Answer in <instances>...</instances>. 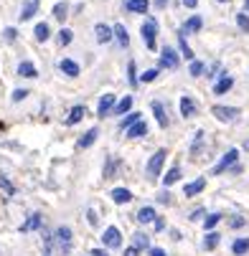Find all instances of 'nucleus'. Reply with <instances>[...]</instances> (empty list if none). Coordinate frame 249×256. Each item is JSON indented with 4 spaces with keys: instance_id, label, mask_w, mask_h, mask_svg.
I'll list each match as a JSON object with an SVG mask.
<instances>
[{
    "instance_id": "14",
    "label": "nucleus",
    "mask_w": 249,
    "mask_h": 256,
    "mask_svg": "<svg viewBox=\"0 0 249 256\" xmlns=\"http://www.w3.org/2000/svg\"><path fill=\"white\" fill-rule=\"evenodd\" d=\"M18 76H26V79H36L39 76V68H36L31 61H21L18 64Z\"/></svg>"
},
{
    "instance_id": "40",
    "label": "nucleus",
    "mask_w": 249,
    "mask_h": 256,
    "mask_svg": "<svg viewBox=\"0 0 249 256\" xmlns=\"http://www.w3.org/2000/svg\"><path fill=\"white\" fill-rule=\"evenodd\" d=\"M236 26H239L244 33H249V16H246V13H236Z\"/></svg>"
},
{
    "instance_id": "20",
    "label": "nucleus",
    "mask_w": 249,
    "mask_h": 256,
    "mask_svg": "<svg viewBox=\"0 0 249 256\" xmlns=\"http://www.w3.org/2000/svg\"><path fill=\"white\" fill-rule=\"evenodd\" d=\"M84 114H87V109H84L82 104H77V106H74V109H71V112H69V117H66V124H79Z\"/></svg>"
},
{
    "instance_id": "4",
    "label": "nucleus",
    "mask_w": 249,
    "mask_h": 256,
    "mask_svg": "<svg viewBox=\"0 0 249 256\" xmlns=\"http://www.w3.org/2000/svg\"><path fill=\"white\" fill-rule=\"evenodd\" d=\"M165 158H168V152H165V150H158V152L150 158V162H148V175H150V178H158V175H160Z\"/></svg>"
},
{
    "instance_id": "54",
    "label": "nucleus",
    "mask_w": 249,
    "mask_h": 256,
    "mask_svg": "<svg viewBox=\"0 0 249 256\" xmlns=\"http://www.w3.org/2000/svg\"><path fill=\"white\" fill-rule=\"evenodd\" d=\"M155 6H158V8H165V6H168V0H155Z\"/></svg>"
},
{
    "instance_id": "25",
    "label": "nucleus",
    "mask_w": 249,
    "mask_h": 256,
    "mask_svg": "<svg viewBox=\"0 0 249 256\" xmlns=\"http://www.w3.org/2000/svg\"><path fill=\"white\" fill-rule=\"evenodd\" d=\"M112 200H115V203H130V200H132V193H130L127 188H115V190H112Z\"/></svg>"
},
{
    "instance_id": "52",
    "label": "nucleus",
    "mask_w": 249,
    "mask_h": 256,
    "mask_svg": "<svg viewBox=\"0 0 249 256\" xmlns=\"http://www.w3.org/2000/svg\"><path fill=\"white\" fill-rule=\"evenodd\" d=\"M150 256H168L163 248H150Z\"/></svg>"
},
{
    "instance_id": "3",
    "label": "nucleus",
    "mask_w": 249,
    "mask_h": 256,
    "mask_svg": "<svg viewBox=\"0 0 249 256\" xmlns=\"http://www.w3.org/2000/svg\"><path fill=\"white\" fill-rule=\"evenodd\" d=\"M211 114L216 117V120H221V122H234L236 117H239V109L236 106H224V104H216L211 109Z\"/></svg>"
},
{
    "instance_id": "2",
    "label": "nucleus",
    "mask_w": 249,
    "mask_h": 256,
    "mask_svg": "<svg viewBox=\"0 0 249 256\" xmlns=\"http://www.w3.org/2000/svg\"><path fill=\"white\" fill-rule=\"evenodd\" d=\"M54 241H56V246H59L64 254H69V251H71V228H69V226H59V228L54 231Z\"/></svg>"
},
{
    "instance_id": "30",
    "label": "nucleus",
    "mask_w": 249,
    "mask_h": 256,
    "mask_svg": "<svg viewBox=\"0 0 249 256\" xmlns=\"http://www.w3.org/2000/svg\"><path fill=\"white\" fill-rule=\"evenodd\" d=\"M132 109V96H125L122 102H117V106H115V114H127Z\"/></svg>"
},
{
    "instance_id": "43",
    "label": "nucleus",
    "mask_w": 249,
    "mask_h": 256,
    "mask_svg": "<svg viewBox=\"0 0 249 256\" xmlns=\"http://www.w3.org/2000/svg\"><path fill=\"white\" fill-rule=\"evenodd\" d=\"M203 74V64L201 61H191V76H201Z\"/></svg>"
},
{
    "instance_id": "38",
    "label": "nucleus",
    "mask_w": 249,
    "mask_h": 256,
    "mask_svg": "<svg viewBox=\"0 0 249 256\" xmlns=\"http://www.w3.org/2000/svg\"><path fill=\"white\" fill-rule=\"evenodd\" d=\"M201 144H203V132L198 130V132H196V140H193V144H191V155H193V158L201 152Z\"/></svg>"
},
{
    "instance_id": "55",
    "label": "nucleus",
    "mask_w": 249,
    "mask_h": 256,
    "mask_svg": "<svg viewBox=\"0 0 249 256\" xmlns=\"http://www.w3.org/2000/svg\"><path fill=\"white\" fill-rule=\"evenodd\" d=\"M219 3H226V0H219Z\"/></svg>"
},
{
    "instance_id": "47",
    "label": "nucleus",
    "mask_w": 249,
    "mask_h": 256,
    "mask_svg": "<svg viewBox=\"0 0 249 256\" xmlns=\"http://www.w3.org/2000/svg\"><path fill=\"white\" fill-rule=\"evenodd\" d=\"M241 226H244V218L241 216H234L231 218V228H241Z\"/></svg>"
},
{
    "instance_id": "48",
    "label": "nucleus",
    "mask_w": 249,
    "mask_h": 256,
    "mask_svg": "<svg viewBox=\"0 0 249 256\" xmlns=\"http://www.w3.org/2000/svg\"><path fill=\"white\" fill-rule=\"evenodd\" d=\"M158 203H165V206H168V203H170V193H168V190H163V193L158 196Z\"/></svg>"
},
{
    "instance_id": "8",
    "label": "nucleus",
    "mask_w": 249,
    "mask_h": 256,
    "mask_svg": "<svg viewBox=\"0 0 249 256\" xmlns=\"http://www.w3.org/2000/svg\"><path fill=\"white\" fill-rule=\"evenodd\" d=\"M102 241H104V246H110V248H120V244H122V236H120V231H117L115 226H110V228L104 231Z\"/></svg>"
},
{
    "instance_id": "13",
    "label": "nucleus",
    "mask_w": 249,
    "mask_h": 256,
    "mask_svg": "<svg viewBox=\"0 0 249 256\" xmlns=\"http://www.w3.org/2000/svg\"><path fill=\"white\" fill-rule=\"evenodd\" d=\"M203 188H206V178H198V180L188 182V186L183 188V193H186V198H193V196H198Z\"/></svg>"
},
{
    "instance_id": "27",
    "label": "nucleus",
    "mask_w": 249,
    "mask_h": 256,
    "mask_svg": "<svg viewBox=\"0 0 249 256\" xmlns=\"http://www.w3.org/2000/svg\"><path fill=\"white\" fill-rule=\"evenodd\" d=\"M120 168V160L117 158H107V165H104V180L115 178V170Z\"/></svg>"
},
{
    "instance_id": "22",
    "label": "nucleus",
    "mask_w": 249,
    "mask_h": 256,
    "mask_svg": "<svg viewBox=\"0 0 249 256\" xmlns=\"http://www.w3.org/2000/svg\"><path fill=\"white\" fill-rule=\"evenodd\" d=\"M153 114H155V120H158V124H160V127H168V112L163 109V104H160V102H153Z\"/></svg>"
},
{
    "instance_id": "9",
    "label": "nucleus",
    "mask_w": 249,
    "mask_h": 256,
    "mask_svg": "<svg viewBox=\"0 0 249 256\" xmlns=\"http://www.w3.org/2000/svg\"><path fill=\"white\" fill-rule=\"evenodd\" d=\"M94 33H97V41H99V44H110V41L115 38V30H112L110 26H104V23H97V26H94Z\"/></svg>"
},
{
    "instance_id": "32",
    "label": "nucleus",
    "mask_w": 249,
    "mask_h": 256,
    "mask_svg": "<svg viewBox=\"0 0 249 256\" xmlns=\"http://www.w3.org/2000/svg\"><path fill=\"white\" fill-rule=\"evenodd\" d=\"M231 251H234L236 256L246 254V251H249V238H236V241H234V246H231Z\"/></svg>"
},
{
    "instance_id": "31",
    "label": "nucleus",
    "mask_w": 249,
    "mask_h": 256,
    "mask_svg": "<svg viewBox=\"0 0 249 256\" xmlns=\"http://www.w3.org/2000/svg\"><path fill=\"white\" fill-rule=\"evenodd\" d=\"M219 238H221L219 234H213V231H208V234H206V238H203V248H206V251H211V248H216Z\"/></svg>"
},
{
    "instance_id": "29",
    "label": "nucleus",
    "mask_w": 249,
    "mask_h": 256,
    "mask_svg": "<svg viewBox=\"0 0 249 256\" xmlns=\"http://www.w3.org/2000/svg\"><path fill=\"white\" fill-rule=\"evenodd\" d=\"M178 180H181V168H170L163 178V186H173V182H178Z\"/></svg>"
},
{
    "instance_id": "41",
    "label": "nucleus",
    "mask_w": 249,
    "mask_h": 256,
    "mask_svg": "<svg viewBox=\"0 0 249 256\" xmlns=\"http://www.w3.org/2000/svg\"><path fill=\"white\" fill-rule=\"evenodd\" d=\"M155 79H158V68H148L145 74L140 76V82H142V84H150V82H155Z\"/></svg>"
},
{
    "instance_id": "19",
    "label": "nucleus",
    "mask_w": 249,
    "mask_h": 256,
    "mask_svg": "<svg viewBox=\"0 0 249 256\" xmlns=\"http://www.w3.org/2000/svg\"><path fill=\"white\" fill-rule=\"evenodd\" d=\"M155 218H158V216H155V208H150V206H145V208L137 210V221H140V224H153Z\"/></svg>"
},
{
    "instance_id": "39",
    "label": "nucleus",
    "mask_w": 249,
    "mask_h": 256,
    "mask_svg": "<svg viewBox=\"0 0 249 256\" xmlns=\"http://www.w3.org/2000/svg\"><path fill=\"white\" fill-rule=\"evenodd\" d=\"M219 221H221V213H208V216H206V221H203V224H206V228L211 231V228H213V226H216Z\"/></svg>"
},
{
    "instance_id": "5",
    "label": "nucleus",
    "mask_w": 249,
    "mask_h": 256,
    "mask_svg": "<svg viewBox=\"0 0 249 256\" xmlns=\"http://www.w3.org/2000/svg\"><path fill=\"white\" fill-rule=\"evenodd\" d=\"M236 158H239V150H229V152H226V155L216 162V165H213V175H221L226 168H231V165L236 162Z\"/></svg>"
},
{
    "instance_id": "28",
    "label": "nucleus",
    "mask_w": 249,
    "mask_h": 256,
    "mask_svg": "<svg viewBox=\"0 0 249 256\" xmlns=\"http://www.w3.org/2000/svg\"><path fill=\"white\" fill-rule=\"evenodd\" d=\"M178 46H181V54H183L188 61H193V51H191V46L186 44V36H183L181 30H178Z\"/></svg>"
},
{
    "instance_id": "46",
    "label": "nucleus",
    "mask_w": 249,
    "mask_h": 256,
    "mask_svg": "<svg viewBox=\"0 0 249 256\" xmlns=\"http://www.w3.org/2000/svg\"><path fill=\"white\" fill-rule=\"evenodd\" d=\"M26 96H28V92H26V89H16V92H13V102H23Z\"/></svg>"
},
{
    "instance_id": "36",
    "label": "nucleus",
    "mask_w": 249,
    "mask_h": 256,
    "mask_svg": "<svg viewBox=\"0 0 249 256\" xmlns=\"http://www.w3.org/2000/svg\"><path fill=\"white\" fill-rule=\"evenodd\" d=\"M137 122H140V114H137V112H130V114L122 120V130L127 132V130H130V127H135Z\"/></svg>"
},
{
    "instance_id": "37",
    "label": "nucleus",
    "mask_w": 249,
    "mask_h": 256,
    "mask_svg": "<svg viewBox=\"0 0 249 256\" xmlns=\"http://www.w3.org/2000/svg\"><path fill=\"white\" fill-rule=\"evenodd\" d=\"M127 82H130V86H137L140 84V76L135 74V61L127 64Z\"/></svg>"
},
{
    "instance_id": "49",
    "label": "nucleus",
    "mask_w": 249,
    "mask_h": 256,
    "mask_svg": "<svg viewBox=\"0 0 249 256\" xmlns=\"http://www.w3.org/2000/svg\"><path fill=\"white\" fill-rule=\"evenodd\" d=\"M203 213H206L203 208H198V210H193V213H191V221H198V218H201Z\"/></svg>"
},
{
    "instance_id": "18",
    "label": "nucleus",
    "mask_w": 249,
    "mask_h": 256,
    "mask_svg": "<svg viewBox=\"0 0 249 256\" xmlns=\"http://www.w3.org/2000/svg\"><path fill=\"white\" fill-rule=\"evenodd\" d=\"M201 26H203L201 16H191V18L186 20V26L181 28V33H183V36H188V33H196V30H201Z\"/></svg>"
},
{
    "instance_id": "35",
    "label": "nucleus",
    "mask_w": 249,
    "mask_h": 256,
    "mask_svg": "<svg viewBox=\"0 0 249 256\" xmlns=\"http://www.w3.org/2000/svg\"><path fill=\"white\" fill-rule=\"evenodd\" d=\"M66 13H69V3H66V0H64V3H56V6H54V18L64 20Z\"/></svg>"
},
{
    "instance_id": "12",
    "label": "nucleus",
    "mask_w": 249,
    "mask_h": 256,
    "mask_svg": "<svg viewBox=\"0 0 249 256\" xmlns=\"http://www.w3.org/2000/svg\"><path fill=\"white\" fill-rule=\"evenodd\" d=\"M41 224H44V216H41V213H31V216H28V221L21 226V231H23V234H28V231H36V228H39Z\"/></svg>"
},
{
    "instance_id": "16",
    "label": "nucleus",
    "mask_w": 249,
    "mask_h": 256,
    "mask_svg": "<svg viewBox=\"0 0 249 256\" xmlns=\"http://www.w3.org/2000/svg\"><path fill=\"white\" fill-rule=\"evenodd\" d=\"M231 86H234V79H231L229 74H221V79L213 84V94H226Z\"/></svg>"
},
{
    "instance_id": "6",
    "label": "nucleus",
    "mask_w": 249,
    "mask_h": 256,
    "mask_svg": "<svg viewBox=\"0 0 249 256\" xmlns=\"http://www.w3.org/2000/svg\"><path fill=\"white\" fill-rule=\"evenodd\" d=\"M115 106H117V104H115V94H104V96L99 99V104H97V117H107Z\"/></svg>"
},
{
    "instance_id": "44",
    "label": "nucleus",
    "mask_w": 249,
    "mask_h": 256,
    "mask_svg": "<svg viewBox=\"0 0 249 256\" xmlns=\"http://www.w3.org/2000/svg\"><path fill=\"white\" fill-rule=\"evenodd\" d=\"M87 221H89V226H97V224H99V218H97V210H94V208H87Z\"/></svg>"
},
{
    "instance_id": "15",
    "label": "nucleus",
    "mask_w": 249,
    "mask_h": 256,
    "mask_svg": "<svg viewBox=\"0 0 249 256\" xmlns=\"http://www.w3.org/2000/svg\"><path fill=\"white\" fill-rule=\"evenodd\" d=\"M36 10H39V0H26L21 8V20H31L36 16Z\"/></svg>"
},
{
    "instance_id": "51",
    "label": "nucleus",
    "mask_w": 249,
    "mask_h": 256,
    "mask_svg": "<svg viewBox=\"0 0 249 256\" xmlns=\"http://www.w3.org/2000/svg\"><path fill=\"white\" fill-rule=\"evenodd\" d=\"M183 6H186V8H191V10H193V8H196V6H198V0H183Z\"/></svg>"
},
{
    "instance_id": "10",
    "label": "nucleus",
    "mask_w": 249,
    "mask_h": 256,
    "mask_svg": "<svg viewBox=\"0 0 249 256\" xmlns=\"http://www.w3.org/2000/svg\"><path fill=\"white\" fill-rule=\"evenodd\" d=\"M150 3L148 0H125V10L127 13H148Z\"/></svg>"
},
{
    "instance_id": "7",
    "label": "nucleus",
    "mask_w": 249,
    "mask_h": 256,
    "mask_svg": "<svg viewBox=\"0 0 249 256\" xmlns=\"http://www.w3.org/2000/svg\"><path fill=\"white\" fill-rule=\"evenodd\" d=\"M160 68H178V54L168 46L160 51Z\"/></svg>"
},
{
    "instance_id": "21",
    "label": "nucleus",
    "mask_w": 249,
    "mask_h": 256,
    "mask_svg": "<svg viewBox=\"0 0 249 256\" xmlns=\"http://www.w3.org/2000/svg\"><path fill=\"white\" fill-rule=\"evenodd\" d=\"M181 114L183 117H193L196 114V102L191 96H181Z\"/></svg>"
},
{
    "instance_id": "42",
    "label": "nucleus",
    "mask_w": 249,
    "mask_h": 256,
    "mask_svg": "<svg viewBox=\"0 0 249 256\" xmlns=\"http://www.w3.org/2000/svg\"><path fill=\"white\" fill-rule=\"evenodd\" d=\"M3 38H6V44H16L18 30H16V28H6V30H3Z\"/></svg>"
},
{
    "instance_id": "23",
    "label": "nucleus",
    "mask_w": 249,
    "mask_h": 256,
    "mask_svg": "<svg viewBox=\"0 0 249 256\" xmlns=\"http://www.w3.org/2000/svg\"><path fill=\"white\" fill-rule=\"evenodd\" d=\"M112 30H115V38H117V44L127 48V44H130V36H127V28H125L122 23H117V26H115Z\"/></svg>"
},
{
    "instance_id": "33",
    "label": "nucleus",
    "mask_w": 249,
    "mask_h": 256,
    "mask_svg": "<svg viewBox=\"0 0 249 256\" xmlns=\"http://www.w3.org/2000/svg\"><path fill=\"white\" fill-rule=\"evenodd\" d=\"M56 41H59V46H69L71 41H74V33H71L69 28H61V30H59V38H56Z\"/></svg>"
},
{
    "instance_id": "11",
    "label": "nucleus",
    "mask_w": 249,
    "mask_h": 256,
    "mask_svg": "<svg viewBox=\"0 0 249 256\" xmlns=\"http://www.w3.org/2000/svg\"><path fill=\"white\" fill-rule=\"evenodd\" d=\"M59 68L64 71L66 76H79V64L71 61V58H61V61H59Z\"/></svg>"
},
{
    "instance_id": "24",
    "label": "nucleus",
    "mask_w": 249,
    "mask_h": 256,
    "mask_svg": "<svg viewBox=\"0 0 249 256\" xmlns=\"http://www.w3.org/2000/svg\"><path fill=\"white\" fill-rule=\"evenodd\" d=\"M125 134H127V137H132V140H135V137H145V134H148V124L140 120V122H137L135 127H130Z\"/></svg>"
},
{
    "instance_id": "1",
    "label": "nucleus",
    "mask_w": 249,
    "mask_h": 256,
    "mask_svg": "<svg viewBox=\"0 0 249 256\" xmlns=\"http://www.w3.org/2000/svg\"><path fill=\"white\" fill-rule=\"evenodd\" d=\"M140 33H142V41H145V46L153 51V48H155V36H158V20H155V18H145Z\"/></svg>"
},
{
    "instance_id": "56",
    "label": "nucleus",
    "mask_w": 249,
    "mask_h": 256,
    "mask_svg": "<svg viewBox=\"0 0 249 256\" xmlns=\"http://www.w3.org/2000/svg\"><path fill=\"white\" fill-rule=\"evenodd\" d=\"M246 8H249V0H246Z\"/></svg>"
},
{
    "instance_id": "45",
    "label": "nucleus",
    "mask_w": 249,
    "mask_h": 256,
    "mask_svg": "<svg viewBox=\"0 0 249 256\" xmlns=\"http://www.w3.org/2000/svg\"><path fill=\"white\" fill-rule=\"evenodd\" d=\"M0 188H3V190H6V193H8V196H13V193H16V188H13V186H11V182H8V180H6V178H0Z\"/></svg>"
},
{
    "instance_id": "17",
    "label": "nucleus",
    "mask_w": 249,
    "mask_h": 256,
    "mask_svg": "<svg viewBox=\"0 0 249 256\" xmlns=\"http://www.w3.org/2000/svg\"><path fill=\"white\" fill-rule=\"evenodd\" d=\"M97 134H99V130H97V127H92L87 134H82V137H79L77 148H79V150H84V148H92V144H94V140H97Z\"/></svg>"
},
{
    "instance_id": "26",
    "label": "nucleus",
    "mask_w": 249,
    "mask_h": 256,
    "mask_svg": "<svg viewBox=\"0 0 249 256\" xmlns=\"http://www.w3.org/2000/svg\"><path fill=\"white\" fill-rule=\"evenodd\" d=\"M49 33H51L49 23H39V26L33 28V36H36V41H49Z\"/></svg>"
},
{
    "instance_id": "50",
    "label": "nucleus",
    "mask_w": 249,
    "mask_h": 256,
    "mask_svg": "<svg viewBox=\"0 0 249 256\" xmlns=\"http://www.w3.org/2000/svg\"><path fill=\"white\" fill-rule=\"evenodd\" d=\"M137 254H140V248H137V246H130V248L125 251V256H137Z\"/></svg>"
},
{
    "instance_id": "34",
    "label": "nucleus",
    "mask_w": 249,
    "mask_h": 256,
    "mask_svg": "<svg viewBox=\"0 0 249 256\" xmlns=\"http://www.w3.org/2000/svg\"><path fill=\"white\" fill-rule=\"evenodd\" d=\"M132 241H135V246H137V248H150V238H148L145 234H140V231L132 236Z\"/></svg>"
},
{
    "instance_id": "53",
    "label": "nucleus",
    "mask_w": 249,
    "mask_h": 256,
    "mask_svg": "<svg viewBox=\"0 0 249 256\" xmlns=\"http://www.w3.org/2000/svg\"><path fill=\"white\" fill-rule=\"evenodd\" d=\"M89 256H107V251H104V248H94Z\"/></svg>"
}]
</instances>
